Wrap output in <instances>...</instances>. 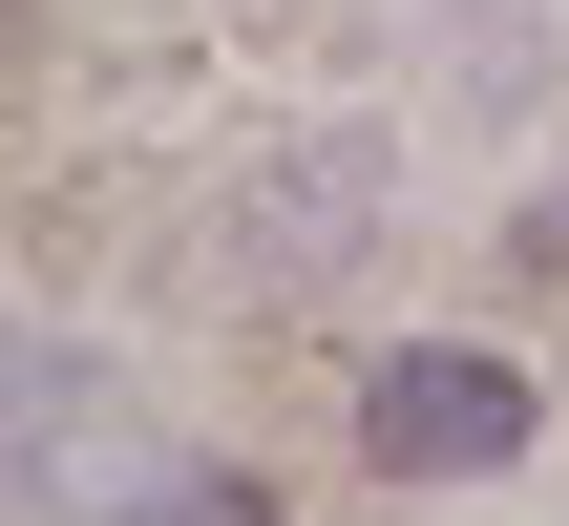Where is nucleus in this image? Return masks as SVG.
<instances>
[{
    "mask_svg": "<svg viewBox=\"0 0 569 526\" xmlns=\"http://www.w3.org/2000/svg\"><path fill=\"white\" fill-rule=\"evenodd\" d=\"M127 526H296V506H274L253 464H211V443H190V464H169V485H148V506H127Z\"/></svg>",
    "mask_w": 569,
    "mask_h": 526,
    "instance_id": "f03ea898",
    "label": "nucleus"
},
{
    "mask_svg": "<svg viewBox=\"0 0 569 526\" xmlns=\"http://www.w3.org/2000/svg\"><path fill=\"white\" fill-rule=\"evenodd\" d=\"M359 464H380V485H507V464H528V358H486V337H380V358H359Z\"/></svg>",
    "mask_w": 569,
    "mask_h": 526,
    "instance_id": "f257e3e1",
    "label": "nucleus"
}]
</instances>
